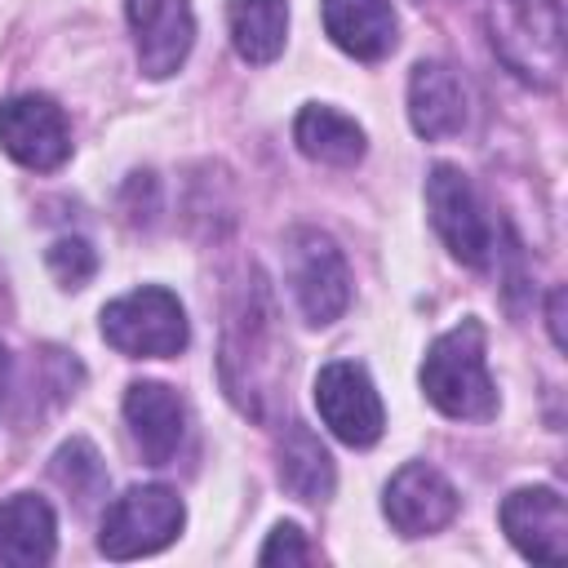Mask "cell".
Wrapping results in <instances>:
<instances>
[{"instance_id":"44dd1931","label":"cell","mask_w":568,"mask_h":568,"mask_svg":"<svg viewBox=\"0 0 568 568\" xmlns=\"http://www.w3.org/2000/svg\"><path fill=\"white\" fill-rule=\"evenodd\" d=\"M311 559H315V550L306 546L297 524H275L266 546L257 550V564H311Z\"/></svg>"},{"instance_id":"4fadbf2b","label":"cell","mask_w":568,"mask_h":568,"mask_svg":"<svg viewBox=\"0 0 568 568\" xmlns=\"http://www.w3.org/2000/svg\"><path fill=\"white\" fill-rule=\"evenodd\" d=\"M408 120L417 129V138L439 142V138H457L470 120L466 106V84L448 62H417L408 75Z\"/></svg>"},{"instance_id":"e0dca14e","label":"cell","mask_w":568,"mask_h":568,"mask_svg":"<svg viewBox=\"0 0 568 568\" xmlns=\"http://www.w3.org/2000/svg\"><path fill=\"white\" fill-rule=\"evenodd\" d=\"M280 484L297 501H311V506L333 497V484H337L333 457L320 444V435L302 422H288L284 435H280Z\"/></svg>"},{"instance_id":"d6986e66","label":"cell","mask_w":568,"mask_h":568,"mask_svg":"<svg viewBox=\"0 0 568 568\" xmlns=\"http://www.w3.org/2000/svg\"><path fill=\"white\" fill-rule=\"evenodd\" d=\"M53 479L75 497V501H98L106 493V466L98 457V448L89 439H67L58 453H53Z\"/></svg>"},{"instance_id":"7c38bea8","label":"cell","mask_w":568,"mask_h":568,"mask_svg":"<svg viewBox=\"0 0 568 568\" xmlns=\"http://www.w3.org/2000/svg\"><path fill=\"white\" fill-rule=\"evenodd\" d=\"M124 422H129V435L142 462L169 466L186 435V404L164 382H133L124 390Z\"/></svg>"},{"instance_id":"7402d4cb","label":"cell","mask_w":568,"mask_h":568,"mask_svg":"<svg viewBox=\"0 0 568 568\" xmlns=\"http://www.w3.org/2000/svg\"><path fill=\"white\" fill-rule=\"evenodd\" d=\"M550 337H555V346L564 351V288L550 293Z\"/></svg>"},{"instance_id":"ac0fdd59","label":"cell","mask_w":568,"mask_h":568,"mask_svg":"<svg viewBox=\"0 0 568 568\" xmlns=\"http://www.w3.org/2000/svg\"><path fill=\"white\" fill-rule=\"evenodd\" d=\"M226 27L244 62L253 67L275 62L288 36V4L284 0H226Z\"/></svg>"},{"instance_id":"ffe728a7","label":"cell","mask_w":568,"mask_h":568,"mask_svg":"<svg viewBox=\"0 0 568 568\" xmlns=\"http://www.w3.org/2000/svg\"><path fill=\"white\" fill-rule=\"evenodd\" d=\"M44 266H49V275H53L62 288H84V284L93 280V271H98V253H93L89 240H80V235H62V240L49 244Z\"/></svg>"},{"instance_id":"2e32d148","label":"cell","mask_w":568,"mask_h":568,"mask_svg":"<svg viewBox=\"0 0 568 568\" xmlns=\"http://www.w3.org/2000/svg\"><path fill=\"white\" fill-rule=\"evenodd\" d=\"M293 142H297V151H302L306 160H315V164L351 169V164L364 160V129H359L351 115H342V111H333V106H320V102H311V106L297 111V120H293Z\"/></svg>"},{"instance_id":"8fae6325","label":"cell","mask_w":568,"mask_h":568,"mask_svg":"<svg viewBox=\"0 0 568 568\" xmlns=\"http://www.w3.org/2000/svg\"><path fill=\"white\" fill-rule=\"evenodd\" d=\"M382 506H386V519L395 524V532L426 537V532H439L457 515V488L435 466L408 462L390 475Z\"/></svg>"},{"instance_id":"5b68a950","label":"cell","mask_w":568,"mask_h":568,"mask_svg":"<svg viewBox=\"0 0 568 568\" xmlns=\"http://www.w3.org/2000/svg\"><path fill=\"white\" fill-rule=\"evenodd\" d=\"M426 204H430V222L444 235L448 253L466 266H493L497 257V226L484 213L470 178L453 164H435L426 178Z\"/></svg>"},{"instance_id":"30bf717a","label":"cell","mask_w":568,"mask_h":568,"mask_svg":"<svg viewBox=\"0 0 568 568\" xmlns=\"http://www.w3.org/2000/svg\"><path fill=\"white\" fill-rule=\"evenodd\" d=\"M129 27L138 44V62L146 75L164 80L173 75L191 44H195V13L191 0H129Z\"/></svg>"},{"instance_id":"9c48e42d","label":"cell","mask_w":568,"mask_h":568,"mask_svg":"<svg viewBox=\"0 0 568 568\" xmlns=\"http://www.w3.org/2000/svg\"><path fill=\"white\" fill-rule=\"evenodd\" d=\"M501 528L532 564L568 559V506L555 488H515L501 501Z\"/></svg>"},{"instance_id":"7a4b0ae2","label":"cell","mask_w":568,"mask_h":568,"mask_svg":"<svg viewBox=\"0 0 568 568\" xmlns=\"http://www.w3.org/2000/svg\"><path fill=\"white\" fill-rule=\"evenodd\" d=\"M493 53L532 89L559 84L564 71V9L559 0H493L488 9Z\"/></svg>"},{"instance_id":"52a82bcc","label":"cell","mask_w":568,"mask_h":568,"mask_svg":"<svg viewBox=\"0 0 568 568\" xmlns=\"http://www.w3.org/2000/svg\"><path fill=\"white\" fill-rule=\"evenodd\" d=\"M315 408H320L324 426L351 448H368V444L382 439V426H386L382 399H377L368 373L359 364H351V359H333V364L320 368Z\"/></svg>"},{"instance_id":"3957f363","label":"cell","mask_w":568,"mask_h":568,"mask_svg":"<svg viewBox=\"0 0 568 568\" xmlns=\"http://www.w3.org/2000/svg\"><path fill=\"white\" fill-rule=\"evenodd\" d=\"M102 337L133 359H169L186 346V311L169 288H138L102 306Z\"/></svg>"},{"instance_id":"277c9868","label":"cell","mask_w":568,"mask_h":568,"mask_svg":"<svg viewBox=\"0 0 568 568\" xmlns=\"http://www.w3.org/2000/svg\"><path fill=\"white\" fill-rule=\"evenodd\" d=\"M182 497L164 484H142L120 493L106 515H102V532L98 546L106 559H138V555H155L164 550L178 532H182Z\"/></svg>"},{"instance_id":"ba28073f","label":"cell","mask_w":568,"mask_h":568,"mask_svg":"<svg viewBox=\"0 0 568 568\" xmlns=\"http://www.w3.org/2000/svg\"><path fill=\"white\" fill-rule=\"evenodd\" d=\"M0 151L36 173L58 169L71 155V129L62 106L44 93H18L0 102Z\"/></svg>"},{"instance_id":"8992f818","label":"cell","mask_w":568,"mask_h":568,"mask_svg":"<svg viewBox=\"0 0 568 568\" xmlns=\"http://www.w3.org/2000/svg\"><path fill=\"white\" fill-rule=\"evenodd\" d=\"M288 284L297 297V311L306 324L324 328L333 324L351 302V271L342 248L311 226H297L288 235Z\"/></svg>"},{"instance_id":"5bb4252c","label":"cell","mask_w":568,"mask_h":568,"mask_svg":"<svg viewBox=\"0 0 568 568\" xmlns=\"http://www.w3.org/2000/svg\"><path fill=\"white\" fill-rule=\"evenodd\" d=\"M58 524L53 506L36 493H13L0 506V559L9 568H40L53 559Z\"/></svg>"},{"instance_id":"9a60e30c","label":"cell","mask_w":568,"mask_h":568,"mask_svg":"<svg viewBox=\"0 0 568 568\" xmlns=\"http://www.w3.org/2000/svg\"><path fill=\"white\" fill-rule=\"evenodd\" d=\"M324 31L342 53L377 62L395 49V9L390 0H324Z\"/></svg>"},{"instance_id":"603a6c76","label":"cell","mask_w":568,"mask_h":568,"mask_svg":"<svg viewBox=\"0 0 568 568\" xmlns=\"http://www.w3.org/2000/svg\"><path fill=\"white\" fill-rule=\"evenodd\" d=\"M4 390H9V355L0 346V399H4Z\"/></svg>"},{"instance_id":"6da1fadb","label":"cell","mask_w":568,"mask_h":568,"mask_svg":"<svg viewBox=\"0 0 568 568\" xmlns=\"http://www.w3.org/2000/svg\"><path fill=\"white\" fill-rule=\"evenodd\" d=\"M426 399L453 422H488L497 417V386L484 364V328L479 320H462L439 333L422 359Z\"/></svg>"}]
</instances>
